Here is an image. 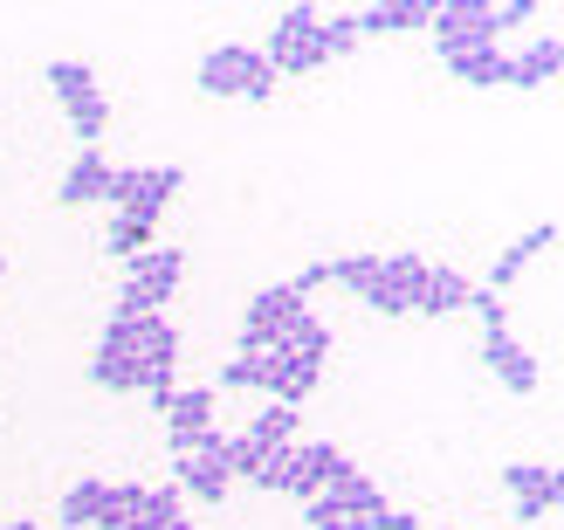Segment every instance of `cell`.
<instances>
[{"label":"cell","instance_id":"6da1fadb","mask_svg":"<svg viewBox=\"0 0 564 530\" xmlns=\"http://www.w3.org/2000/svg\"><path fill=\"white\" fill-rule=\"evenodd\" d=\"M180 275H186V248H145V256L124 262V290L110 303V317H165V303L180 296Z\"/></svg>","mask_w":564,"mask_h":530},{"label":"cell","instance_id":"7a4b0ae2","mask_svg":"<svg viewBox=\"0 0 564 530\" xmlns=\"http://www.w3.org/2000/svg\"><path fill=\"white\" fill-rule=\"evenodd\" d=\"M200 90H207V97H248V104H269L275 69L262 63V48H248V42H220V48L200 55Z\"/></svg>","mask_w":564,"mask_h":530},{"label":"cell","instance_id":"3957f363","mask_svg":"<svg viewBox=\"0 0 564 530\" xmlns=\"http://www.w3.org/2000/svg\"><path fill=\"white\" fill-rule=\"evenodd\" d=\"M173 489L193 496V504H220V496L235 489V468H228V434L207 428V434H193L186 448L173 455Z\"/></svg>","mask_w":564,"mask_h":530},{"label":"cell","instance_id":"277c9868","mask_svg":"<svg viewBox=\"0 0 564 530\" xmlns=\"http://www.w3.org/2000/svg\"><path fill=\"white\" fill-rule=\"evenodd\" d=\"M262 63H269L275 76H310V69H324V55H317V8H282V14L269 21Z\"/></svg>","mask_w":564,"mask_h":530},{"label":"cell","instance_id":"5b68a950","mask_svg":"<svg viewBox=\"0 0 564 530\" xmlns=\"http://www.w3.org/2000/svg\"><path fill=\"white\" fill-rule=\"evenodd\" d=\"M427 28L441 55H468V48H496V0H434Z\"/></svg>","mask_w":564,"mask_h":530},{"label":"cell","instance_id":"8992f818","mask_svg":"<svg viewBox=\"0 0 564 530\" xmlns=\"http://www.w3.org/2000/svg\"><path fill=\"white\" fill-rule=\"evenodd\" d=\"M303 311H310V296H296L290 283L256 290V296H248V311H241V351H269V345H282Z\"/></svg>","mask_w":564,"mask_h":530},{"label":"cell","instance_id":"52a82bcc","mask_svg":"<svg viewBox=\"0 0 564 530\" xmlns=\"http://www.w3.org/2000/svg\"><path fill=\"white\" fill-rule=\"evenodd\" d=\"M420 275H427V256L392 248V256H379V275H372V290H365L358 303H365V311H379V317H406L413 303H420Z\"/></svg>","mask_w":564,"mask_h":530},{"label":"cell","instance_id":"ba28073f","mask_svg":"<svg viewBox=\"0 0 564 530\" xmlns=\"http://www.w3.org/2000/svg\"><path fill=\"white\" fill-rule=\"evenodd\" d=\"M351 468V455L337 448V441H303V448L290 455V483H282V496H296V504H310V496H324L337 476Z\"/></svg>","mask_w":564,"mask_h":530},{"label":"cell","instance_id":"9c48e42d","mask_svg":"<svg viewBox=\"0 0 564 530\" xmlns=\"http://www.w3.org/2000/svg\"><path fill=\"white\" fill-rule=\"evenodd\" d=\"M186 186V165H138V186H131V201L118 207L124 220H145V228H159V214L173 207V193Z\"/></svg>","mask_w":564,"mask_h":530},{"label":"cell","instance_id":"30bf717a","mask_svg":"<svg viewBox=\"0 0 564 530\" xmlns=\"http://www.w3.org/2000/svg\"><path fill=\"white\" fill-rule=\"evenodd\" d=\"M551 248H557V220H538L530 235H517V241L496 256V269H489V283H482V290H496V296H502V290H510V283H517V275L538 262V256H551Z\"/></svg>","mask_w":564,"mask_h":530},{"label":"cell","instance_id":"8fae6325","mask_svg":"<svg viewBox=\"0 0 564 530\" xmlns=\"http://www.w3.org/2000/svg\"><path fill=\"white\" fill-rule=\"evenodd\" d=\"M482 358H489V372L502 379V386H510V393H538V386H544V372H538V358H530L517 338H510V331H502V338H482Z\"/></svg>","mask_w":564,"mask_h":530},{"label":"cell","instance_id":"7c38bea8","mask_svg":"<svg viewBox=\"0 0 564 530\" xmlns=\"http://www.w3.org/2000/svg\"><path fill=\"white\" fill-rule=\"evenodd\" d=\"M468 275L455 269V262H427V275H420V303H413V311L420 317H447V311H462V303H468Z\"/></svg>","mask_w":564,"mask_h":530},{"label":"cell","instance_id":"4fadbf2b","mask_svg":"<svg viewBox=\"0 0 564 530\" xmlns=\"http://www.w3.org/2000/svg\"><path fill=\"white\" fill-rule=\"evenodd\" d=\"M427 8L434 0H372V8H358V35H413V28H427Z\"/></svg>","mask_w":564,"mask_h":530},{"label":"cell","instance_id":"5bb4252c","mask_svg":"<svg viewBox=\"0 0 564 530\" xmlns=\"http://www.w3.org/2000/svg\"><path fill=\"white\" fill-rule=\"evenodd\" d=\"M165 428H173V455L186 448L193 434H207L214 428V386H180L173 407H165Z\"/></svg>","mask_w":564,"mask_h":530},{"label":"cell","instance_id":"9a60e30c","mask_svg":"<svg viewBox=\"0 0 564 530\" xmlns=\"http://www.w3.org/2000/svg\"><path fill=\"white\" fill-rule=\"evenodd\" d=\"M557 69H564V42L538 35L523 55H510V90H544V83H557Z\"/></svg>","mask_w":564,"mask_h":530},{"label":"cell","instance_id":"2e32d148","mask_svg":"<svg viewBox=\"0 0 564 530\" xmlns=\"http://www.w3.org/2000/svg\"><path fill=\"white\" fill-rule=\"evenodd\" d=\"M104 180H110V159L104 152H76V165L63 173V186H55V201H63V207H97Z\"/></svg>","mask_w":564,"mask_h":530},{"label":"cell","instance_id":"e0dca14e","mask_svg":"<svg viewBox=\"0 0 564 530\" xmlns=\"http://www.w3.org/2000/svg\"><path fill=\"white\" fill-rule=\"evenodd\" d=\"M324 496H330V504H337V510H345V517H358V523H372V517L386 510V496H379V483H372V476H365V468H358V462H351V468H345V476H337V483H330Z\"/></svg>","mask_w":564,"mask_h":530},{"label":"cell","instance_id":"ac0fdd59","mask_svg":"<svg viewBox=\"0 0 564 530\" xmlns=\"http://www.w3.org/2000/svg\"><path fill=\"white\" fill-rule=\"evenodd\" d=\"M447 69H455L468 90H496V83H510V55L502 48H468V55H447Z\"/></svg>","mask_w":564,"mask_h":530},{"label":"cell","instance_id":"d6986e66","mask_svg":"<svg viewBox=\"0 0 564 530\" xmlns=\"http://www.w3.org/2000/svg\"><path fill=\"white\" fill-rule=\"evenodd\" d=\"M256 448H296V407H275L262 400V413H248V428H241Z\"/></svg>","mask_w":564,"mask_h":530},{"label":"cell","instance_id":"ffe728a7","mask_svg":"<svg viewBox=\"0 0 564 530\" xmlns=\"http://www.w3.org/2000/svg\"><path fill=\"white\" fill-rule=\"evenodd\" d=\"M97 510H104V476H83L63 489V510H55V523L63 530H97Z\"/></svg>","mask_w":564,"mask_h":530},{"label":"cell","instance_id":"44dd1931","mask_svg":"<svg viewBox=\"0 0 564 530\" xmlns=\"http://www.w3.org/2000/svg\"><path fill=\"white\" fill-rule=\"evenodd\" d=\"M502 483H510L517 496H538V504H564V483H557V468H544V462H510L502 468Z\"/></svg>","mask_w":564,"mask_h":530},{"label":"cell","instance_id":"7402d4cb","mask_svg":"<svg viewBox=\"0 0 564 530\" xmlns=\"http://www.w3.org/2000/svg\"><path fill=\"white\" fill-rule=\"evenodd\" d=\"M180 517H186V496L173 483H159V489H145V504H138V517L124 530H173Z\"/></svg>","mask_w":564,"mask_h":530},{"label":"cell","instance_id":"603a6c76","mask_svg":"<svg viewBox=\"0 0 564 530\" xmlns=\"http://www.w3.org/2000/svg\"><path fill=\"white\" fill-rule=\"evenodd\" d=\"M48 90H55V104H83V97H97L104 83H97V69L90 63H48Z\"/></svg>","mask_w":564,"mask_h":530},{"label":"cell","instance_id":"cb8c5ba5","mask_svg":"<svg viewBox=\"0 0 564 530\" xmlns=\"http://www.w3.org/2000/svg\"><path fill=\"white\" fill-rule=\"evenodd\" d=\"M90 386H104V393H138L145 379H138V358L131 351H97L90 358Z\"/></svg>","mask_w":564,"mask_h":530},{"label":"cell","instance_id":"d4e9b609","mask_svg":"<svg viewBox=\"0 0 564 530\" xmlns=\"http://www.w3.org/2000/svg\"><path fill=\"white\" fill-rule=\"evenodd\" d=\"M69 131L83 138V152H104V131H110V97L97 90V97L69 104Z\"/></svg>","mask_w":564,"mask_h":530},{"label":"cell","instance_id":"484cf974","mask_svg":"<svg viewBox=\"0 0 564 530\" xmlns=\"http://www.w3.org/2000/svg\"><path fill=\"white\" fill-rule=\"evenodd\" d=\"M282 345H290L296 358H310V366H324V358H330V324H324L317 311H303V317L290 324V338H282Z\"/></svg>","mask_w":564,"mask_h":530},{"label":"cell","instance_id":"4316f807","mask_svg":"<svg viewBox=\"0 0 564 530\" xmlns=\"http://www.w3.org/2000/svg\"><path fill=\"white\" fill-rule=\"evenodd\" d=\"M145 504V483H104V510H97V530H124Z\"/></svg>","mask_w":564,"mask_h":530},{"label":"cell","instance_id":"83f0119b","mask_svg":"<svg viewBox=\"0 0 564 530\" xmlns=\"http://www.w3.org/2000/svg\"><path fill=\"white\" fill-rule=\"evenodd\" d=\"M220 393H262V386H269V372H262V351H235L228 358V366H220Z\"/></svg>","mask_w":564,"mask_h":530},{"label":"cell","instance_id":"f1b7e54d","mask_svg":"<svg viewBox=\"0 0 564 530\" xmlns=\"http://www.w3.org/2000/svg\"><path fill=\"white\" fill-rule=\"evenodd\" d=\"M365 35H358V21L351 14H317V55L324 63H337V55H351Z\"/></svg>","mask_w":564,"mask_h":530},{"label":"cell","instance_id":"f546056e","mask_svg":"<svg viewBox=\"0 0 564 530\" xmlns=\"http://www.w3.org/2000/svg\"><path fill=\"white\" fill-rule=\"evenodd\" d=\"M104 248H110L118 262H131V256H145V248H159V228H145V220H124V214H118V220H110V241H104Z\"/></svg>","mask_w":564,"mask_h":530},{"label":"cell","instance_id":"4dcf8cb0","mask_svg":"<svg viewBox=\"0 0 564 530\" xmlns=\"http://www.w3.org/2000/svg\"><path fill=\"white\" fill-rule=\"evenodd\" d=\"M372 275H379V248H365V256H337V262H330V283L351 290V296L372 290Z\"/></svg>","mask_w":564,"mask_h":530},{"label":"cell","instance_id":"1f68e13d","mask_svg":"<svg viewBox=\"0 0 564 530\" xmlns=\"http://www.w3.org/2000/svg\"><path fill=\"white\" fill-rule=\"evenodd\" d=\"M462 311H475V317H482V338H502V331H510V311H502V296H496V290H482V283L468 290V303H462Z\"/></svg>","mask_w":564,"mask_h":530},{"label":"cell","instance_id":"d6a6232c","mask_svg":"<svg viewBox=\"0 0 564 530\" xmlns=\"http://www.w3.org/2000/svg\"><path fill=\"white\" fill-rule=\"evenodd\" d=\"M290 455L296 448H269L256 468H248V483H256V489H282V483H290Z\"/></svg>","mask_w":564,"mask_h":530},{"label":"cell","instance_id":"836d02e7","mask_svg":"<svg viewBox=\"0 0 564 530\" xmlns=\"http://www.w3.org/2000/svg\"><path fill=\"white\" fill-rule=\"evenodd\" d=\"M303 510H310V530H365L358 517H345V510H337V504H330V496H310V504H303Z\"/></svg>","mask_w":564,"mask_h":530},{"label":"cell","instance_id":"e575fe53","mask_svg":"<svg viewBox=\"0 0 564 530\" xmlns=\"http://www.w3.org/2000/svg\"><path fill=\"white\" fill-rule=\"evenodd\" d=\"M544 8H538V0H502V8H496V35H502V28H523V21H538Z\"/></svg>","mask_w":564,"mask_h":530},{"label":"cell","instance_id":"d590c367","mask_svg":"<svg viewBox=\"0 0 564 530\" xmlns=\"http://www.w3.org/2000/svg\"><path fill=\"white\" fill-rule=\"evenodd\" d=\"M365 530H420V517H406V510H392V504H386V510H379L372 523H365Z\"/></svg>","mask_w":564,"mask_h":530},{"label":"cell","instance_id":"8d00e7d4","mask_svg":"<svg viewBox=\"0 0 564 530\" xmlns=\"http://www.w3.org/2000/svg\"><path fill=\"white\" fill-rule=\"evenodd\" d=\"M324 283H330V262H310V269L296 275V283H290V290H296V296H310V290H324Z\"/></svg>","mask_w":564,"mask_h":530},{"label":"cell","instance_id":"74e56055","mask_svg":"<svg viewBox=\"0 0 564 530\" xmlns=\"http://www.w3.org/2000/svg\"><path fill=\"white\" fill-rule=\"evenodd\" d=\"M0 530H48V523H28V517H14V523H0Z\"/></svg>","mask_w":564,"mask_h":530},{"label":"cell","instance_id":"f35d334b","mask_svg":"<svg viewBox=\"0 0 564 530\" xmlns=\"http://www.w3.org/2000/svg\"><path fill=\"white\" fill-rule=\"evenodd\" d=\"M173 530H200V523H186V517H180V523H173Z\"/></svg>","mask_w":564,"mask_h":530},{"label":"cell","instance_id":"ab89813d","mask_svg":"<svg viewBox=\"0 0 564 530\" xmlns=\"http://www.w3.org/2000/svg\"><path fill=\"white\" fill-rule=\"evenodd\" d=\"M0 275H8V256H0Z\"/></svg>","mask_w":564,"mask_h":530},{"label":"cell","instance_id":"60d3db41","mask_svg":"<svg viewBox=\"0 0 564 530\" xmlns=\"http://www.w3.org/2000/svg\"><path fill=\"white\" fill-rule=\"evenodd\" d=\"M434 530H455V523H434Z\"/></svg>","mask_w":564,"mask_h":530}]
</instances>
